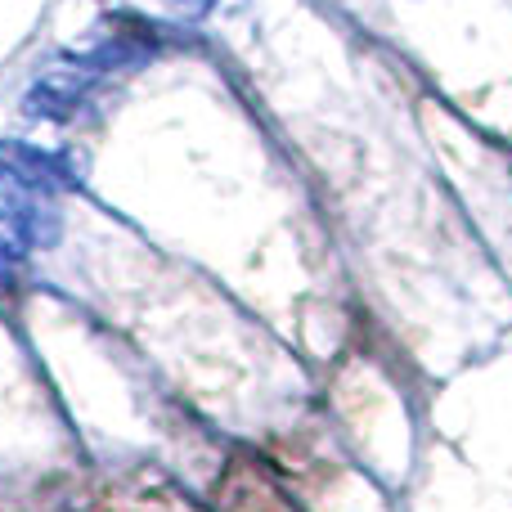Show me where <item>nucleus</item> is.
Returning <instances> with one entry per match:
<instances>
[{
  "mask_svg": "<svg viewBox=\"0 0 512 512\" xmlns=\"http://www.w3.org/2000/svg\"><path fill=\"white\" fill-rule=\"evenodd\" d=\"M86 86H90V68H81L77 59H63V63H54L50 72H41V77L32 81L23 108L36 113V117H54V122H63V117H72V108L81 104Z\"/></svg>",
  "mask_w": 512,
  "mask_h": 512,
  "instance_id": "obj_2",
  "label": "nucleus"
},
{
  "mask_svg": "<svg viewBox=\"0 0 512 512\" xmlns=\"http://www.w3.org/2000/svg\"><path fill=\"white\" fill-rule=\"evenodd\" d=\"M0 176L18 189H32L45 198H63L81 189V171L63 153H50L27 140H0Z\"/></svg>",
  "mask_w": 512,
  "mask_h": 512,
  "instance_id": "obj_1",
  "label": "nucleus"
}]
</instances>
